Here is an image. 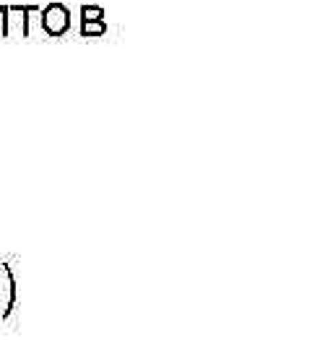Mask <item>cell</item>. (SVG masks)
<instances>
[{"mask_svg":"<svg viewBox=\"0 0 312 351\" xmlns=\"http://www.w3.org/2000/svg\"><path fill=\"white\" fill-rule=\"evenodd\" d=\"M42 32L47 34V37H62V34H68L71 32V21H73V13L68 5H62V3H47L45 8H42Z\"/></svg>","mask_w":312,"mask_h":351,"instance_id":"6da1fadb","label":"cell"},{"mask_svg":"<svg viewBox=\"0 0 312 351\" xmlns=\"http://www.w3.org/2000/svg\"><path fill=\"white\" fill-rule=\"evenodd\" d=\"M16 297H19V291H16V276H13L11 265L3 263L0 265V313H3V317H8L13 313Z\"/></svg>","mask_w":312,"mask_h":351,"instance_id":"7a4b0ae2","label":"cell"},{"mask_svg":"<svg viewBox=\"0 0 312 351\" xmlns=\"http://www.w3.org/2000/svg\"><path fill=\"white\" fill-rule=\"evenodd\" d=\"M42 8L39 5H8V13H16V16H21V34L24 37H29L32 34V26H29V16H34V13H39Z\"/></svg>","mask_w":312,"mask_h":351,"instance_id":"3957f363","label":"cell"},{"mask_svg":"<svg viewBox=\"0 0 312 351\" xmlns=\"http://www.w3.org/2000/svg\"><path fill=\"white\" fill-rule=\"evenodd\" d=\"M107 34L104 21H81V37H101Z\"/></svg>","mask_w":312,"mask_h":351,"instance_id":"277c9868","label":"cell"},{"mask_svg":"<svg viewBox=\"0 0 312 351\" xmlns=\"http://www.w3.org/2000/svg\"><path fill=\"white\" fill-rule=\"evenodd\" d=\"M81 21H104L101 5H81Z\"/></svg>","mask_w":312,"mask_h":351,"instance_id":"5b68a950","label":"cell"},{"mask_svg":"<svg viewBox=\"0 0 312 351\" xmlns=\"http://www.w3.org/2000/svg\"><path fill=\"white\" fill-rule=\"evenodd\" d=\"M11 19H8V5H0V32L3 37H11Z\"/></svg>","mask_w":312,"mask_h":351,"instance_id":"8992f818","label":"cell"}]
</instances>
